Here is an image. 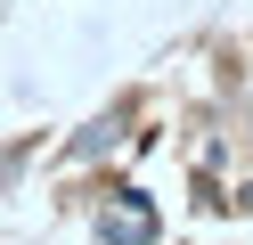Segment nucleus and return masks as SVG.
<instances>
[{
    "mask_svg": "<svg viewBox=\"0 0 253 245\" xmlns=\"http://www.w3.org/2000/svg\"><path fill=\"white\" fill-rule=\"evenodd\" d=\"M106 237H147V212H139V204H115V212H106Z\"/></svg>",
    "mask_w": 253,
    "mask_h": 245,
    "instance_id": "1",
    "label": "nucleus"
}]
</instances>
